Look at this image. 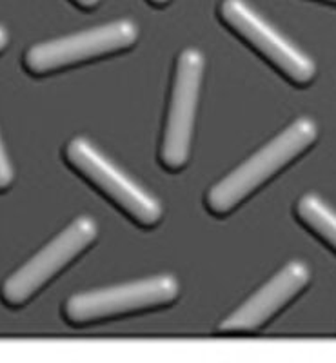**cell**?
<instances>
[{
    "instance_id": "obj_11",
    "label": "cell",
    "mask_w": 336,
    "mask_h": 363,
    "mask_svg": "<svg viewBox=\"0 0 336 363\" xmlns=\"http://www.w3.org/2000/svg\"><path fill=\"white\" fill-rule=\"evenodd\" d=\"M8 44H9L8 31H6V28H2V26H0V53H2V51L8 48Z\"/></svg>"
},
{
    "instance_id": "obj_7",
    "label": "cell",
    "mask_w": 336,
    "mask_h": 363,
    "mask_svg": "<svg viewBox=\"0 0 336 363\" xmlns=\"http://www.w3.org/2000/svg\"><path fill=\"white\" fill-rule=\"evenodd\" d=\"M218 15L233 33L250 44L291 84L308 86L315 80L316 64L313 58L296 50L279 31H274L244 0H224L218 8Z\"/></svg>"
},
{
    "instance_id": "obj_4",
    "label": "cell",
    "mask_w": 336,
    "mask_h": 363,
    "mask_svg": "<svg viewBox=\"0 0 336 363\" xmlns=\"http://www.w3.org/2000/svg\"><path fill=\"white\" fill-rule=\"evenodd\" d=\"M64 158L138 225L153 227L162 220V203L122 173L84 136H75L67 142Z\"/></svg>"
},
{
    "instance_id": "obj_1",
    "label": "cell",
    "mask_w": 336,
    "mask_h": 363,
    "mask_svg": "<svg viewBox=\"0 0 336 363\" xmlns=\"http://www.w3.org/2000/svg\"><path fill=\"white\" fill-rule=\"evenodd\" d=\"M316 138L318 125L315 120L309 116L296 118L273 140L242 162L237 169L216 182L206 194V207L216 216L229 215L274 174H279L291 162L302 157L315 144Z\"/></svg>"
},
{
    "instance_id": "obj_13",
    "label": "cell",
    "mask_w": 336,
    "mask_h": 363,
    "mask_svg": "<svg viewBox=\"0 0 336 363\" xmlns=\"http://www.w3.org/2000/svg\"><path fill=\"white\" fill-rule=\"evenodd\" d=\"M147 2H151V4H153V6H157V8H160V6L169 4L171 0H147Z\"/></svg>"
},
{
    "instance_id": "obj_5",
    "label": "cell",
    "mask_w": 336,
    "mask_h": 363,
    "mask_svg": "<svg viewBox=\"0 0 336 363\" xmlns=\"http://www.w3.org/2000/svg\"><path fill=\"white\" fill-rule=\"evenodd\" d=\"M179 294L180 281L177 278L158 274L116 287L77 293L67 298L62 313L71 325H86L122 314L171 306Z\"/></svg>"
},
{
    "instance_id": "obj_10",
    "label": "cell",
    "mask_w": 336,
    "mask_h": 363,
    "mask_svg": "<svg viewBox=\"0 0 336 363\" xmlns=\"http://www.w3.org/2000/svg\"><path fill=\"white\" fill-rule=\"evenodd\" d=\"M13 180H15V171H13L11 160H9L4 144H2V138H0V193L9 189Z\"/></svg>"
},
{
    "instance_id": "obj_9",
    "label": "cell",
    "mask_w": 336,
    "mask_h": 363,
    "mask_svg": "<svg viewBox=\"0 0 336 363\" xmlns=\"http://www.w3.org/2000/svg\"><path fill=\"white\" fill-rule=\"evenodd\" d=\"M296 216L309 231L336 251V213L318 194H303L296 203Z\"/></svg>"
},
{
    "instance_id": "obj_6",
    "label": "cell",
    "mask_w": 336,
    "mask_h": 363,
    "mask_svg": "<svg viewBox=\"0 0 336 363\" xmlns=\"http://www.w3.org/2000/svg\"><path fill=\"white\" fill-rule=\"evenodd\" d=\"M203 67L206 58L196 48H187L177 58L160 144V162L169 171L184 169L189 160Z\"/></svg>"
},
{
    "instance_id": "obj_3",
    "label": "cell",
    "mask_w": 336,
    "mask_h": 363,
    "mask_svg": "<svg viewBox=\"0 0 336 363\" xmlns=\"http://www.w3.org/2000/svg\"><path fill=\"white\" fill-rule=\"evenodd\" d=\"M138 40L137 22L124 18L55 40L38 42L24 53V67L35 77L129 50Z\"/></svg>"
},
{
    "instance_id": "obj_8",
    "label": "cell",
    "mask_w": 336,
    "mask_h": 363,
    "mask_svg": "<svg viewBox=\"0 0 336 363\" xmlns=\"http://www.w3.org/2000/svg\"><path fill=\"white\" fill-rule=\"evenodd\" d=\"M311 280L308 264L293 260L284 265L267 284L251 294L220 323L222 333H250L266 325L287 303L295 300Z\"/></svg>"
},
{
    "instance_id": "obj_12",
    "label": "cell",
    "mask_w": 336,
    "mask_h": 363,
    "mask_svg": "<svg viewBox=\"0 0 336 363\" xmlns=\"http://www.w3.org/2000/svg\"><path fill=\"white\" fill-rule=\"evenodd\" d=\"M77 6H80L82 9H93L100 0H73Z\"/></svg>"
},
{
    "instance_id": "obj_14",
    "label": "cell",
    "mask_w": 336,
    "mask_h": 363,
    "mask_svg": "<svg viewBox=\"0 0 336 363\" xmlns=\"http://www.w3.org/2000/svg\"><path fill=\"white\" fill-rule=\"evenodd\" d=\"M325 2H332V4H336V0H325Z\"/></svg>"
},
{
    "instance_id": "obj_2",
    "label": "cell",
    "mask_w": 336,
    "mask_h": 363,
    "mask_svg": "<svg viewBox=\"0 0 336 363\" xmlns=\"http://www.w3.org/2000/svg\"><path fill=\"white\" fill-rule=\"evenodd\" d=\"M99 236V225L91 216H79L50 244L33 255L17 271L9 274L0 287V298L6 306L22 307L42 287H46L58 272L77 260Z\"/></svg>"
}]
</instances>
